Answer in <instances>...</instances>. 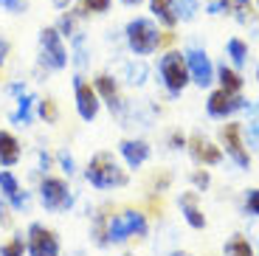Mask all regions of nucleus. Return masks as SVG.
Returning <instances> with one entry per match:
<instances>
[{
    "label": "nucleus",
    "mask_w": 259,
    "mask_h": 256,
    "mask_svg": "<svg viewBox=\"0 0 259 256\" xmlns=\"http://www.w3.org/2000/svg\"><path fill=\"white\" fill-rule=\"evenodd\" d=\"M84 178L93 189H121L127 186V172L118 166V160L110 152H96L84 169Z\"/></svg>",
    "instance_id": "nucleus-1"
},
{
    "label": "nucleus",
    "mask_w": 259,
    "mask_h": 256,
    "mask_svg": "<svg viewBox=\"0 0 259 256\" xmlns=\"http://www.w3.org/2000/svg\"><path fill=\"white\" fill-rule=\"evenodd\" d=\"M104 237H107V245L127 242L130 237H147V217H144V211L124 208L118 214H107Z\"/></svg>",
    "instance_id": "nucleus-2"
},
{
    "label": "nucleus",
    "mask_w": 259,
    "mask_h": 256,
    "mask_svg": "<svg viewBox=\"0 0 259 256\" xmlns=\"http://www.w3.org/2000/svg\"><path fill=\"white\" fill-rule=\"evenodd\" d=\"M124 39H127V48L136 57H149V54H155L163 45V37L158 31L155 20H149V17L130 20L127 28H124Z\"/></svg>",
    "instance_id": "nucleus-3"
},
{
    "label": "nucleus",
    "mask_w": 259,
    "mask_h": 256,
    "mask_svg": "<svg viewBox=\"0 0 259 256\" xmlns=\"http://www.w3.org/2000/svg\"><path fill=\"white\" fill-rule=\"evenodd\" d=\"M37 45H39V65L46 71H65L68 68L71 57H68V48H65V37L54 26L39 28Z\"/></svg>",
    "instance_id": "nucleus-4"
},
{
    "label": "nucleus",
    "mask_w": 259,
    "mask_h": 256,
    "mask_svg": "<svg viewBox=\"0 0 259 256\" xmlns=\"http://www.w3.org/2000/svg\"><path fill=\"white\" fill-rule=\"evenodd\" d=\"M158 73H161L163 84L172 96H181L183 88H186L192 79H189V68H186V57L183 51H166L158 62Z\"/></svg>",
    "instance_id": "nucleus-5"
},
{
    "label": "nucleus",
    "mask_w": 259,
    "mask_h": 256,
    "mask_svg": "<svg viewBox=\"0 0 259 256\" xmlns=\"http://www.w3.org/2000/svg\"><path fill=\"white\" fill-rule=\"evenodd\" d=\"M39 203L46 211H68L73 205V192L62 178H42L39 183Z\"/></svg>",
    "instance_id": "nucleus-6"
},
{
    "label": "nucleus",
    "mask_w": 259,
    "mask_h": 256,
    "mask_svg": "<svg viewBox=\"0 0 259 256\" xmlns=\"http://www.w3.org/2000/svg\"><path fill=\"white\" fill-rule=\"evenodd\" d=\"M248 99H242L240 93H231V90H211L208 93V102H206V113L211 118H231L234 113H240V110H248Z\"/></svg>",
    "instance_id": "nucleus-7"
},
{
    "label": "nucleus",
    "mask_w": 259,
    "mask_h": 256,
    "mask_svg": "<svg viewBox=\"0 0 259 256\" xmlns=\"http://www.w3.org/2000/svg\"><path fill=\"white\" fill-rule=\"evenodd\" d=\"M26 250L28 256H59V239L42 223H31L26 234Z\"/></svg>",
    "instance_id": "nucleus-8"
},
{
    "label": "nucleus",
    "mask_w": 259,
    "mask_h": 256,
    "mask_svg": "<svg viewBox=\"0 0 259 256\" xmlns=\"http://www.w3.org/2000/svg\"><path fill=\"white\" fill-rule=\"evenodd\" d=\"M183 57H186L189 79H192L197 88H208V84L214 82V65H211V59H208V54L203 51V48H197V45H189L186 51H183Z\"/></svg>",
    "instance_id": "nucleus-9"
},
{
    "label": "nucleus",
    "mask_w": 259,
    "mask_h": 256,
    "mask_svg": "<svg viewBox=\"0 0 259 256\" xmlns=\"http://www.w3.org/2000/svg\"><path fill=\"white\" fill-rule=\"evenodd\" d=\"M9 93L14 96V107L9 110V118H12L17 127H28V124L34 121V107H37L34 93H28L23 82H12L9 84Z\"/></svg>",
    "instance_id": "nucleus-10"
},
{
    "label": "nucleus",
    "mask_w": 259,
    "mask_h": 256,
    "mask_svg": "<svg viewBox=\"0 0 259 256\" xmlns=\"http://www.w3.org/2000/svg\"><path fill=\"white\" fill-rule=\"evenodd\" d=\"M220 141H223V147H226V155L240 169L251 166V155H248L245 144H242V124H237V121L226 124V127L220 130Z\"/></svg>",
    "instance_id": "nucleus-11"
},
{
    "label": "nucleus",
    "mask_w": 259,
    "mask_h": 256,
    "mask_svg": "<svg viewBox=\"0 0 259 256\" xmlns=\"http://www.w3.org/2000/svg\"><path fill=\"white\" fill-rule=\"evenodd\" d=\"M73 96H76L79 118H82V121H93V118L99 115V107H102L96 88H93L91 82H84L82 76H76V79H73Z\"/></svg>",
    "instance_id": "nucleus-12"
},
{
    "label": "nucleus",
    "mask_w": 259,
    "mask_h": 256,
    "mask_svg": "<svg viewBox=\"0 0 259 256\" xmlns=\"http://www.w3.org/2000/svg\"><path fill=\"white\" fill-rule=\"evenodd\" d=\"M0 194L6 197V203L12 205V211H26L28 208V192H23V186H20V180L14 178V172H9V169H3L0 172Z\"/></svg>",
    "instance_id": "nucleus-13"
},
{
    "label": "nucleus",
    "mask_w": 259,
    "mask_h": 256,
    "mask_svg": "<svg viewBox=\"0 0 259 256\" xmlns=\"http://www.w3.org/2000/svg\"><path fill=\"white\" fill-rule=\"evenodd\" d=\"M189 152H192V158L197 160V163H203V166H217V163H223V149L214 147L208 138H203V135H192L189 138Z\"/></svg>",
    "instance_id": "nucleus-14"
},
{
    "label": "nucleus",
    "mask_w": 259,
    "mask_h": 256,
    "mask_svg": "<svg viewBox=\"0 0 259 256\" xmlns=\"http://www.w3.org/2000/svg\"><path fill=\"white\" fill-rule=\"evenodd\" d=\"M118 152H121L124 163H127L130 169H141L144 163L149 160V144L141 141V138H124L121 144H118Z\"/></svg>",
    "instance_id": "nucleus-15"
},
{
    "label": "nucleus",
    "mask_w": 259,
    "mask_h": 256,
    "mask_svg": "<svg viewBox=\"0 0 259 256\" xmlns=\"http://www.w3.org/2000/svg\"><path fill=\"white\" fill-rule=\"evenodd\" d=\"M93 88H96L99 99H104V102H107L110 113H121V110H124L121 96H118V82L110 76V73H99V76L93 79Z\"/></svg>",
    "instance_id": "nucleus-16"
},
{
    "label": "nucleus",
    "mask_w": 259,
    "mask_h": 256,
    "mask_svg": "<svg viewBox=\"0 0 259 256\" xmlns=\"http://www.w3.org/2000/svg\"><path fill=\"white\" fill-rule=\"evenodd\" d=\"M178 205H181L183 217H186V223L192 225V228H206V214L197 208V192H186L181 194V200H178Z\"/></svg>",
    "instance_id": "nucleus-17"
},
{
    "label": "nucleus",
    "mask_w": 259,
    "mask_h": 256,
    "mask_svg": "<svg viewBox=\"0 0 259 256\" xmlns=\"http://www.w3.org/2000/svg\"><path fill=\"white\" fill-rule=\"evenodd\" d=\"M20 163V141L9 130H0V166H17Z\"/></svg>",
    "instance_id": "nucleus-18"
},
{
    "label": "nucleus",
    "mask_w": 259,
    "mask_h": 256,
    "mask_svg": "<svg viewBox=\"0 0 259 256\" xmlns=\"http://www.w3.org/2000/svg\"><path fill=\"white\" fill-rule=\"evenodd\" d=\"M149 12H152V17H155L161 26H166V28H175L178 23H181L172 0H149Z\"/></svg>",
    "instance_id": "nucleus-19"
},
{
    "label": "nucleus",
    "mask_w": 259,
    "mask_h": 256,
    "mask_svg": "<svg viewBox=\"0 0 259 256\" xmlns=\"http://www.w3.org/2000/svg\"><path fill=\"white\" fill-rule=\"evenodd\" d=\"M214 79H217V82H220V88L223 90H231V93H240L242 90V76L237 71H234V68H228L226 62L223 65H217V68H214Z\"/></svg>",
    "instance_id": "nucleus-20"
},
{
    "label": "nucleus",
    "mask_w": 259,
    "mask_h": 256,
    "mask_svg": "<svg viewBox=\"0 0 259 256\" xmlns=\"http://www.w3.org/2000/svg\"><path fill=\"white\" fill-rule=\"evenodd\" d=\"M82 17H84V14L79 12V9H76V12H71V9H68V12L59 14V20H57V26H54V28H57V31L62 34V37L71 39L73 34L79 31V20H82Z\"/></svg>",
    "instance_id": "nucleus-21"
},
{
    "label": "nucleus",
    "mask_w": 259,
    "mask_h": 256,
    "mask_svg": "<svg viewBox=\"0 0 259 256\" xmlns=\"http://www.w3.org/2000/svg\"><path fill=\"white\" fill-rule=\"evenodd\" d=\"M147 73H149V68L144 65V59H133V62L124 65V82L133 84V88H141L147 82Z\"/></svg>",
    "instance_id": "nucleus-22"
},
{
    "label": "nucleus",
    "mask_w": 259,
    "mask_h": 256,
    "mask_svg": "<svg viewBox=\"0 0 259 256\" xmlns=\"http://www.w3.org/2000/svg\"><path fill=\"white\" fill-rule=\"evenodd\" d=\"M226 51H228V57H231V62L237 65V68H242V65L248 62V42H245V39L231 37V39H228V45H226Z\"/></svg>",
    "instance_id": "nucleus-23"
},
{
    "label": "nucleus",
    "mask_w": 259,
    "mask_h": 256,
    "mask_svg": "<svg viewBox=\"0 0 259 256\" xmlns=\"http://www.w3.org/2000/svg\"><path fill=\"white\" fill-rule=\"evenodd\" d=\"M223 9H226V14H234V20L248 23V14H251V0H223Z\"/></svg>",
    "instance_id": "nucleus-24"
},
{
    "label": "nucleus",
    "mask_w": 259,
    "mask_h": 256,
    "mask_svg": "<svg viewBox=\"0 0 259 256\" xmlns=\"http://www.w3.org/2000/svg\"><path fill=\"white\" fill-rule=\"evenodd\" d=\"M71 42H73V59H71V62L82 71V68H88V45H84V34L76 31L71 37Z\"/></svg>",
    "instance_id": "nucleus-25"
},
{
    "label": "nucleus",
    "mask_w": 259,
    "mask_h": 256,
    "mask_svg": "<svg viewBox=\"0 0 259 256\" xmlns=\"http://www.w3.org/2000/svg\"><path fill=\"white\" fill-rule=\"evenodd\" d=\"M172 3H175V12H178L181 23H192L197 17V12H200V3L197 0H172Z\"/></svg>",
    "instance_id": "nucleus-26"
},
{
    "label": "nucleus",
    "mask_w": 259,
    "mask_h": 256,
    "mask_svg": "<svg viewBox=\"0 0 259 256\" xmlns=\"http://www.w3.org/2000/svg\"><path fill=\"white\" fill-rule=\"evenodd\" d=\"M226 256H253V248H251V242H248L245 237H231L226 242Z\"/></svg>",
    "instance_id": "nucleus-27"
},
{
    "label": "nucleus",
    "mask_w": 259,
    "mask_h": 256,
    "mask_svg": "<svg viewBox=\"0 0 259 256\" xmlns=\"http://www.w3.org/2000/svg\"><path fill=\"white\" fill-rule=\"evenodd\" d=\"M37 113H39V118H42L46 124H54L59 118V107H57L54 99H39V102H37Z\"/></svg>",
    "instance_id": "nucleus-28"
},
{
    "label": "nucleus",
    "mask_w": 259,
    "mask_h": 256,
    "mask_svg": "<svg viewBox=\"0 0 259 256\" xmlns=\"http://www.w3.org/2000/svg\"><path fill=\"white\" fill-rule=\"evenodd\" d=\"M110 3L113 0H79V12L88 17V14H104L110 12Z\"/></svg>",
    "instance_id": "nucleus-29"
},
{
    "label": "nucleus",
    "mask_w": 259,
    "mask_h": 256,
    "mask_svg": "<svg viewBox=\"0 0 259 256\" xmlns=\"http://www.w3.org/2000/svg\"><path fill=\"white\" fill-rule=\"evenodd\" d=\"M26 253V239H23V234H17V237H12L9 242L0 245V256H23Z\"/></svg>",
    "instance_id": "nucleus-30"
},
{
    "label": "nucleus",
    "mask_w": 259,
    "mask_h": 256,
    "mask_svg": "<svg viewBox=\"0 0 259 256\" xmlns=\"http://www.w3.org/2000/svg\"><path fill=\"white\" fill-rule=\"evenodd\" d=\"M104 223H107V214L104 211H99L96 214V220H93V242L99 245V248H107V237H104Z\"/></svg>",
    "instance_id": "nucleus-31"
},
{
    "label": "nucleus",
    "mask_w": 259,
    "mask_h": 256,
    "mask_svg": "<svg viewBox=\"0 0 259 256\" xmlns=\"http://www.w3.org/2000/svg\"><path fill=\"white\" fill-rule=\"evenodd\" d=\"M57 163H59V169H62L68 178L76 175V160H73V155L68 152V149H59V152H57Z\"/></svg>",
    "instance_id": "nucleus-32"
},
{
    "label": "nucleus",
    "mask_w": 259,
    "mask_h": 256,
    "mask_svg": "<svg viewBox=\"0 0 259 256\" xmlns=\"http://www.w3.org/2000/svg\"><path fill=\"white\" fill-rule=\"evenodd\" d=\"M242 135H245L248 147L259 149V118H253V121H248V127H242Z\"/></svg>",
    "instance_id": "nucleus-33"
},
{
    "label": "nucleus",
    "mask_w": 259,
    "mask_h": 256,
    "mask_svg": "<svg viewBox=\"0 0 259 256\" xmlns=\"http://www.w3.org/2000/svg\"><path fill=\"white\" fill-rule=\"evenodd\" d=\"M0 9L9 14H23L28 9V0H0Z\"/></svg>",
    "instance_id": "nucleus-34"
},
{
    "label": "nucleus",
    "mask_w": 259,
    "mask_h": 256,
    "mask_svg": "<svg viewBox=\"0 0 259 256\" xmlns=\"http://www.w3.org/2000/svg\"><path fill=\"white\" fill-rule=\"evenodd\" d=\"M245 211L259 217V189H248L245 192Z\"/></svg>",
    "instance_id": "nucleus-35"
},
{
    "label": "nucleus",
    "mask_w": 259,
    "mask_h": 256,
    "mask_svg": "<svg viewBox=\"0 0 259 256\" xmlns=\"http://www.w3.org/2000/svg\"><path fill=\"white\" fill-rule=\"evenodd\" d=\"M192 183H194V189H197V192H206L208 183H211V178H208L206 169H197V172H192Z\"/></svg>",
    "instance_id": "nucleus-36"
},
{
    "label": "nucleus",
    "mask_w": 259,
    "mask_h": 256,
    "mask_svg": "<svg viewBox=\"0 0 259 256\" xmlns=\"http://www.w3.org/2000/svg\"><path fill=\"white\" fill-rule=\"evenodd\" d=\"M12 205L6 203V197H0V228H12Z\"/></svg>",
    "instance_id": "nucleus-37"
},
{
    "label": "nucleus",
    "mask_w": 259,
    "mask_h": 256,
    "mask_svg": "<svg viewBox=\"0 0 259 256\" xmlns=\"http://www.w3.org/2000/svg\"><path fill=\"white\" fill-rule=\"evenodd\" d=\"M37 169H39V172H48V169H51V155L42 152V149L37 152Z\"/></svg>",
    "instance_id": "nucleus-38"
},
{
    "label": "nucleus",
    "mask_w": 259,
    "mask_h": 256,
    "mask_svg": "<svg viewBox=\"0 0 259 256\" xmlns=\"http://www.w3.org/2000/svg\"><path fill=\"white\" fill-rule=\"evenodd\" d=\"M9 51H12V45H9V39L0 34V68L6 65V59H9Z\"/></svg>",
    "instance_id": "nucleus-39"
},
{
    "label": "nucleus",
    "mask_w": 259,
    "mask_h": 256,
    "mask_svg": "<svg viewBox=\"0 0 259 256\" xmlns=\"http://www.w3.org/2000/svg\"><path fill=\"white\" fill-rule=\"evenodd\" d=\"M169 147H172V149H183V147H186V138H183L181 133H172V138H169Z\"/></svg>",
    "instance_id": "nucleus-40"
},
{
    "label": "nucleus",
    "mask_w": 259,
    "mask_h": 256,
    "mask_svg": "<svg viewBox=\"0 0 259 256\" xmlns=\"http://www.w3.org/2000/svg\"><path fill=\"white\" fill-rule=\"evenodd\" d=\"M226 9H223V0H211V3H206V14H223Z\"/></svg>",
    "instance_id": "nucleus-41"
},
{
    "label": "nucleus",
    "mask_w": 259,
    "mask_h": 256,
    "mask_svg": "<svg viewBox=\"0 0 259 256\" xmlns=\"http://www.w3.org/2000/svg\"><path fill=\"white\" fill-rule=\"evenodd\" d=\"M54 9H59V12H68V6H71V0H51Z\"/></svg>",
    "instance_id": "nucleus-42"
},
{
    "label": "nucleus",
    "mask_w": 259,
    "mask_h": 256,
    "mask_svg": "<svg viewBox=\"0 0 259 256\" xmlns=\"http://www.w3.org/2000/svg\"><path fill=\"white\" fill-rule=\"evenodd\" d=\"M124 6H138V3H144V0H121Z\"/></svg>",
    "instance_id": "nucleus-43"
},
{
    "label": "nucleus",
    "mask_w": 259,
    "mask_h": 256,
    "mask_svg": "<svg viewBox=\"0 0 259 256\" xmlns=\"http://www.w3.org/2000/svg\"><path fill=\"white\" fill-rule=\"evenodd\" d=\"M172 256H189V253H181V250H175V253H172Z\"/></svg>",
    "instance_id": "nucleus-44"
},
{
    "label": "nucleus",
    "mask_w": 259,
    "mask_h": 256,
    "mask_svg": "<svg viewBox=\"0 0 259 256\" xmlns=\"http://www.w3.org/2000/svg\"><path fill=\"white\" fill-rule=\"evenodd\" d=\"M256 79H259V68H256Z\"/></svg>",
    "instance_id": "nucleus-45"
},
{
    "label": "nucleus",
    "mask_w": 259,
    "mask_h": 256,
    "mask_svg": "<svg viewBox=\"0 0 259 256\" xmlns=\"http://www.w3.org/2000/svg\"><path fill=\"white\" fill-rule=\"evenodd\" d=\"M256 6H259V0H256Z\"/></svg>",
    "instance_id": "nucleus-46"
}]
</instances>
